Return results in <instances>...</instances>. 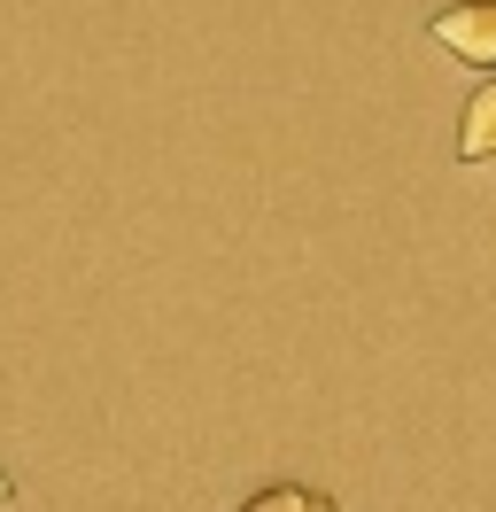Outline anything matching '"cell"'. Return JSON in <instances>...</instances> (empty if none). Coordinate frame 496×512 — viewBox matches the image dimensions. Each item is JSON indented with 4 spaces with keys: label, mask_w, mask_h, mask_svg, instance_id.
I'll list each match as a JSON object with an SVG mask.
<instances>
[{
    "label": "cell",
    "mask_w": 496,
    "mask_h": 512,
    "mask_svg": "<svg viewBox=\"0 0 496 512\" xmlns=\"http://www.w3.org/2000/svg\"><path fill=\"white\" fill-rule=\"evenodd\" d=\"M241 512H334V497H318V489H295V481H279L264 497H248Z\"/></svg>",
    "instance_id": "cell-3"
},
{
    "label": "cell",
    "mask_w": 496,
    "mask_h": 512,
    "mask_svg": "<svg viewBox=\"0 0 496 512\" xmlns=\"http://www.w3.org/2000/svg\"><path fill=\"white\" fill-rule=\"evenodd\" d=\"M8 497H16V481H8V474H0V505H8Z\"/></svg>",
    "instance_id": "cell-4"
},
{
    "label": "cell",
    "mask_w": 496,
    "mask_h": 512,
    "mask_svg": "<svg viewBox=\"0 0 496 512\" xmlns=\"http://www.w3.org/2000/svg\"><path fill=\"white\" fill-rule=\"evenodd\" d=\"M427 32H434L442 55H458V63H473V70H496V0H458V8L434 16Z\"/></svg>",
    "instance_id": "cell-1"
},
{
    "label": "cell",
    "mask_w": 496,
    "mask_h": 512,
    "mask_svg": "<svg viewBox=\"0 0 496 512\" xmlns=\"http://www.w3.org/2000/svg\"><path fill=\"white\" fill-rule=\"evenodd\" d=\"M458 156H465V163H496V78H481V94L465 101Z\"/></svg>",
    "instance_id": "cell-2"
}]
</instances>
